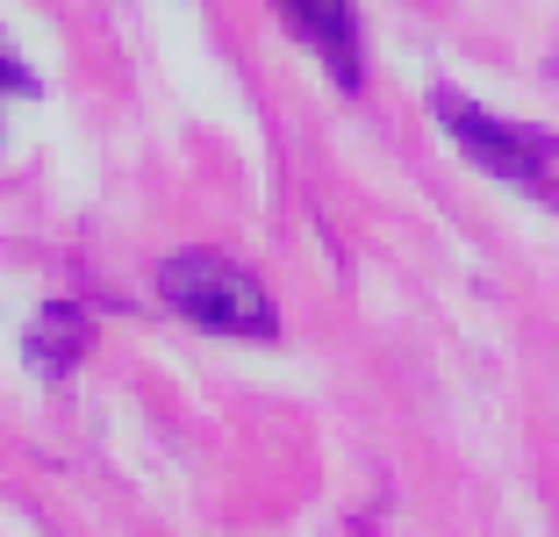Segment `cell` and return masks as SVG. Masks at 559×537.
Wrapping results in <instances>:
<instances>
[{"label":"cell","mask_w":559,"mask_h":537,"mask_svg":"<svg viewBox=\"0 0 559 537\" xmlns=\"http://www.w3.org/2000/svg\"><path fill=\"white\" fill-rule=\"evenodd\" d=\"M430 115L438 130L466 151L488 179L531 194L538 208H559V136L538 122H510V115H488L480 100L452 94V86H430Z\"/></svg>","instance_id":"6da1fadb"},{"label":"cell","mask_w":559,"mask_h":537,"mask_svg":"<svg viewBox=\"0 0 559 537\" xmlns=\"http://www.w3.org/2000/svg\"><path fill=\"white\" fill-rule=\"evenodd\" d=\"M158 294L165 309H180L209 337H259V344L280 337V309L265 294V279L251 265L223 259V251H173L158 265Z\"/></svg>","instance_id":"7a4b0ae2"},{"label":"cell","mask_w":559,"mask_h":537,"mask_svg":"<svg viewBox=\"0 0 559 537\" xmlns=\"http://www.w3.org/2000/svg\"><path fill=\"white\" fill-rule=\"evenodd\" d=\"M280 22L301 36V44L323 58V72L345 94L366 86V36H359V15H352V0H273Z\"/></svg>","instance_id":"3957f363"},{"label":"cell","mask_w":559,"mask_h":537,"mask_svg":"<svg viewBox=\"0 0 559 537\" xmlns=\"http://www.w3.org/2000/svg\"><path fill=\"white\" fill-rule=\"evenodd\" d=\"M86 344H94V315L80 301H50V309H36L29 337H22V358H29L36 380H66L86 358Z\"/></svg>","instance_id":"277c9868"},{"label":"cell","mask_w":559,"mask_h":537,"mask_svg":"<svg viewBox=\"0 0 559 537\" xmlns=\"http://www.w3.org/2000/svg\"><path fill=\"white\" fill-rule=\"evenodd\" d=\"M0 94H22V100H29V94H44V80H36V72L22 65V58H15L8 44H0Z\"/></svg>","instance_id":"5b68a950"}]
</instances>
